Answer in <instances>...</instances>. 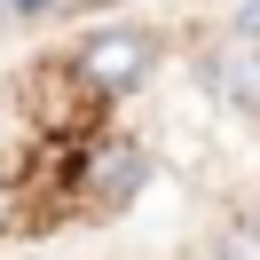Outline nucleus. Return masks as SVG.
<instances>
[{"mask_svg":"<svg viewBox=\"0 0 260 260\" xmlns=\"http://www.w3.org/2000/svg\"><path fill=\"white\" fill-rule=\"evenodd\" d=\"M237 24H244V32H260V0H252V8H244V16H237Z\"/></svg>","mask_w":260,"mask_h":260,"instance_id":"obj_6","label":"nucleus"},{"mask_svg":"<svg viewBox=\"0 0 260 260\" xmlns=\"http://www.w3.org/2000/svg\"><path fill=\"white\" fill-rule=\"evenodd\" d=\"M55 0H8V16H48Z\"/></svg>","mask_w":260,"mask_h":260,"instance_id":"obj_5","label":"nucleus"},{"mask_svg":"<svg viewBox=\"0 0 260 260\" xmlns=\"http://www.w3.org/2000/svg\"><path fill=\"white\" fill-rule=\"evenodd\" d=\"M142 181H150V158H142L134 142H103L95 158H87V197H95L103 213H111V205H126Z\"/></svg>","mask_w":260,"mask_h":260,"instance_id":"obj_2","label":"nucleus"},{"mask_svg":"<svg viewBox=\"0 0 260 260\" xmlns=\"http://www.w3.org/2000/svg\"><path fill=\"white\" fill-rule=\"evenodd\" d=\"M213 87H221L237 111L260 118V55H221V71H213Z\"/></svg>","mask_w":260,"mask_h":260,"instance_id":"obj_3","label":"nucleus"},{"mask_svg":"<svg viewBox=\"0 0 260 260\" xmlns=\"http://www.w3.org/2000/svg\"><path fill=\"white\" fill-rule=\"evenodd\" d=\"M213 260H260V229H252V221L221 229V244H213Z\"/></svg>","mask_w":260,"mask_h":260,"instance_id":"obj_4","label":"nucleus"},{"mask_svg":"<svg viewBox=\"0 0 260 260\" xmlns=\"http://www.w3.org/2000/svg\"><path fill=\"white\" fill-rule=\"evenodd\" d=\"M150 71H158V40H150L142 24L95 32V40L79 48V79L95 87V95H126V87H142Z\"/></svg>","mask_w":260,"mask_h":260,"instance_id":"obj_1","label":"nucleus"}]
</instances>
